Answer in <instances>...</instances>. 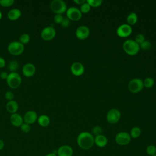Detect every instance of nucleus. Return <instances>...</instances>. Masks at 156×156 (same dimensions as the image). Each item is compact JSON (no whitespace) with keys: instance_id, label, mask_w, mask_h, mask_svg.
I'll use <instances>...</instances> for the list:
<instances>
[{"instance_id":"412c9836","label":"nucleus","mask_w":156,"mask_h":156,"mask_svg":"<svg viewBox=\"0 0 156 156\" xmlns=\"http://www.w3.org/2000/svg\"><path fill=\"white\" fill-rule=\"evenodd\" d=\"M37 122L41 127H47L50 124V118L46 115H41L38 117Z\"/></svg>"},{"instance_id":"39448f33","label":"nucleus","mask_w":156,"mask_h":156,"mask_svg":"<svg viewBox=\"0 0 156 156\" xmlns=\"http://www.w3.org/2000/svg\"><path fill=\"white\" fill-rule=\"evenodd\" d=\"M50 9L55 14H62L67 10L66 4L63 0H53L49 4Z\"/></svg>"},{"instance_id":"4c0bfd02","label":"nucleus","mask_w":156,"mask_h":156,"mask_svg":"<svg viewBox=\"0 0 156 156\" xmlns=\"http://www.w3.org/2000/svg\"><path fill=\"white\" fill-rule=\"evenodd\" d=\"M8 76H9V74L5 71H2L0 73V77L3 80H7Z\"/></svg>"},{"instance_id":"2f4dec72","label":"nucleus","mask_w":156,"mask_h":156,"mask_svg":"<svg viewBox=\"0 0 156 156\" xmlns=\"http://www.w3.org/2000/svg\"><path fill=\"white\" fill-rule=\"evenodd\" d=\"M140 48H141L143 50H149L151 48V43L149 41H144L143 43L139 44Z\"/></svg>"},{"instance_id":"6ab92c4d","label":"nucleus","mask_w":156,"mask_h":156,"mask_svg":"<svg viewBox=\"0 0 156 156\" xmlns=\"http://www.w3.org/2000/svg\"><path fill=\"white\" fill-rule=\"evenodd\" d=\"M5 108L7 111L10 113V114H13L15 113H16L18 108H19V105L18 102L15 101V100H12V101H8L6 104L5 105Z\"/></svg>"},{"instance_id":"c9c22d12","label":"nucleus","mask_w":156,"mask_h":156,"mask_svg":"<svg viewBox=\"0 0 156 156\" xmlns=\"http://www.w3.org/2000/svg\"><path fill=\"white\" fill-rule=\"evenodd\" d=\"M14 94L12 91H7L5 94H4V97H5V99L6 100H7L8 101H12L14 99Z\"/></svg>"},{"instance_id":"72a5a7b5","label":"nucleus","mask_w":156,"mask_h":156,"mask_svg":"<svg viewBox=\"0 0 156 156\" xmlns=\"http://www.w3.org/2000/svg\"><path fill=\"white\" fill-rule=\"evenodd\" d=\"M64 17L62 14H55L54 16V21L57 24H61Z\"/></svg>"},{"instance_id":"9d476101","label":"nucleus","mask_w":156,"mask_h":156,"mask_svg":"<svg viewBox=\"0 0 156 156\" xmlns=\"http://www.w3.org/2000/svg\"><path fill=\"white\" fill-rule=\"evenodd\" d=\"M121 118V113L116 108L110 109L107 114V120L110 124L117 123Z\"/></svg>"},{"instance_id":"dca6fc26","label":"nucleus","mask_w":156,"mask_h":156,"mask_svg":"<svg viewBox=\"0 0 156 156\" xmlns=\"http://www.w3.org/2000/svg\"><path fill=\"white\" fill-rule=\"evenodd\" d=\"M84 66L80 62H74L71 66V71L74 76H81L84 73Z\"/></svg>"},{"instance_id":"5701e85b","label":"nucleus","mask_w":156,"mask_h":156,"mask_svg":"<svg viewBox=\"0 0 156 156\" xmlns=\"http://www.w3.org/2000/svg\"><path fill=\"white\" fill-rule=\"evenodd\" d=\"M19 63L17 60H13L10 61L9 64H8V69L10 71V73H13V72H16L18 68H19Z\"/></svg>"},{"instance_id":"ddd939ff","label":"nucleus","mask_w":156,"mask_h":156,"mask_svg":"<svg viewBox=\"0 0 156 156\" xmlns=\"http://www.w3.org/2000/svg\"><path fill=\"white\" fill-rule=\"evenodd\" d=\"M35 66L32 63H27L22 68V73L26 77L33 76L35 74Z\"/></svg>"},{"instance_id":"e433bc0d","label":"nucleus","mask_w":156,"mask_h":156,"mask_svg":"<svg viewBox=\"0 0 156 156\" xmlns=\"http://www.w3.org/2000/svg\"><path fill=\"white\" fill-rule=\"evenodd\" d=\"M69 24H70V20L67 17H66V18H63V20L60 24L63 27H67L69 26Z\"/></svg>"},{"instance_id":"9b49d317","label":"nucleus","mask_w":156,"mask_h":156,"mask_svg":"<svg viewBox=\"0 0 156 156\" xmlns=\"http://www.w3.org/2000/svg\"><path fill=\"white\" fill-rule=\"evenodd\" d=\"M132 32V27L128 24H122L120 25L116 30V34L120 37H127L131 34Z\"/></svg>"},{"instance_id":"a19ab883","label":"nucleus","mask_w":156,"mask_h":156,"mask_svg":"<svg viewBox=\"0 0 156 156\" xmlns=\"http://www.w3.org/2000/svg\"><path fill=\"white\" fill-rule=\"evenodd\" d=\"M4 146H5L4 142L2 140H0V151L4 149Z\"/></svg>"},{"instance_id":"393cba45","label":"nucleus","mask_w":156,"mask_h":156,"mask_svg":"<svg viewBox=\"0 0 156 156\" xmlns=\"http://www.w3.org/2000/svg\"><path fill=\"white\" fill-rule=\"evenodd\" d=\"M30 37L29 34L24 33L20 35L19 41L21 43H22L23 45H24L26 44H27L30 41Z\"/></svg>"},{"instance_id":"f3484780","label":"nucleus","mask_w":156,"mask_h":156,"mask_svg":"<svg viewBox=\"0 0 156 156\" xmlns=\"http://www.w3.org/2000/svg\"><path fill=\"white\" fill-rule=\"evenodd\" d=\"M10 122L12 126L14 127H20L21 124L24 122L23 118L18 113H15L10 115Z\"/></svg>"},{"instance_id":"2eb2a0df","label":"nucleus","mask_w":156,"mask_h":156,"mask_svg":"<svg viewBox=\"0 0 156 156\" xmlns=\"http://www.w3.org/2000/svg\"><path fill=\"white\" fill-rule=\"evenodd\" d=\"M90 34V29L87 26H80L76 29V37L80 39L84 40L87 38Z\"/></svg>"},{"instance_id":"1a4fd4ad","label":"nucleus","mask_w":156,"mask_h":156,"mask_svg":"<svg viewBox=\"0 0 156 156\" xmlns=\"http://www.w3.org/2000/svg\"><path fill=\"white\" fill-rule=\"evenodd\" d=\"M66 17L71 21H79L82 18V13L80 10L76 7H71L66 11Z\"/></svg>"},{"instance_id":"f8f14e48","label":"nucleus","mask_w":156,"mask_h":156,"mask_svg":"<svg viewBox=\"0 0 156 156\" xmlns=\"http://www.w3.org/2000/svg\"><path fill=\"white\" fill-rule=\"evenodd\" d=\"M23 118L24 122L30 125L37 121L38 115L37 112L34 110H28L24 113Z\"/></svg>"},{"instance_id":"58836bf2","label":"nucleus","mask_w":156,"mask_h":156,"mask_svg":"<svg viewBox=\"0 0 156 156\" xmlns=\"http://www.w3.org/2000/svg\"><path fill=\"white\" fill-rule=\"evenodd\" d=\"M5 59L2 57H0V68H2L5 66Z\"/></svg>"},{"instance_id":"4be33fe9","label":"nucleus","mask_w":156,"mask_h":156,"mask_svg":"<svg viewBox=\"0 0 156 156\" xmlns=\"http://www.w3.org/2000/svg\"><path fill=\"white\" fill-rule=\"evenodd\" d=\"M137 21H138V16L136 13L132 12L128 15L127 17V21L128 24H129L130 26L133 25L137 22Z\"/></svg>"},{"instance_id":"6e6552de","label":"nucleus","mask_w":156,"mask_h":156,"mask_svg":"<svg viewBox=\"0 0 156 156\" xmlns=\"http://www.w3.org/2000/svg\"><path fill=\"white\" fill-rule=\"evenodd\" d=\"M56 35V31L52 26H46L41 31L40 36L43 40L50 41L54 39Z\"/></svg>"},{"instance_id":"473e14b6","label":"nucleus","mask_w":156,"mask_h":156,"mask_svg":"<svg viewBox=\"0 0 156 156\" xmlns=\"http://www.w3.org/2000/svg\"><path fill=\"white\" fill-rule=\"evenodd\" d=\"M20 129H21V130L23 132H24V133H29L30 131L31 127H30V125H29L28 124H26L25 122H23L21 124V126H20Z\"/></svg>"},{"instance_id":"7c9ffc66","label":"nucleus","mask_w":156,"mask_h":156,"mask_svg":"<svg viewBox=\"0 0 156 156\" xmlns=\"http://www.w3.org/2000/svg\"><path fill=\"white\" fill-rule=\"evenodd\" d=\"M90 5L87 2V1L83 3L82 5H81L80 6V12L81 13H88L90 10Z\"/></svg>"},{"instance_id":"4468645a","label":"nucleus","mask_w":156,"mask_h":156,"mask_svg":"<svg viewBox=\"0 0 156 156\" xmlns=\"http://www.w3.org/2000/svg\"><path fill=\"white\" fill-rule=\"evenodd\" d=\"M73 149L68 145H62L57 150V156H73Z\"/></svg>"},{"instance_id":"bb28decb","label":"nucleus","mask_w":156,"mask_h":156,"mask_svg":"<svg viewBox=\"0 0 156 156\" xmlns=\"http://www.w3.org/2000/svg\"><path fill=\"white\" fill-rule=\"evenodd\" d=\"M154 84V80L152 77H146L143 82V85L146 88H151Z\"/></svg>"},{"instance_id":"aec40b11","label":"nucleus","mask_w":156,"mask_h":156,"mask_svg":"<svg viewBox=\"0 0 156 156\" xmlns=\"http://www.w3.org/2000/svg\"><path fill=\"white\" fill-rule=\"evenodd\" d=\"M107 138L102 134L94 137V144L99 147H104L107 144Z\"/></svg>"},{"instance_id":"f257e3e1","label":"nucleus","mask_w":156,"mask_h":156,"mask_svg":"<svg viewBox=\"0 0 156 156\" xmlns=\"http://www.w3.org/2000/svg\"><path fill=\"white\" fill-rule=\"evenodd\" d=\"M77 143L79 147L83 150L91 149L94 144V137L88 132H82L77 137Z\"/></svg>"},{"instance_id":"79ce46f5","label":"nucleus","mask_w":156,"mask_h":156,"mask_svg":"<svg viewBox=\"0 0 156 156\" xmlns=\"http://www.w3.org/2000/svg\"><path fill=\"white\" fill-rule=\"evenodd\" d=\"M45 156H57V154L55 152H51L46 154Z\"/></svg>"},{"instance_id":"0eeeda50","label":"nucleus","mask_w":156,"mask_h":156,"mask_svg":"<svg viewBox=\"0 0 156 156\" xmlns=\"http://www.w3.org/2000/svg\"><path fill=\"white\" fill-rule=\"evenodd\" d=\"M131 138H132L129 133L126 132H120L116 135L115 140L118 144L120 146H126L130 143Z\"/></svg>"},{"instance_id":"b1692460","label":"nucleus","mask_w":156,"mask_h":156,"mask_svg":"<svg viewBox=\"0 0 156 156\" xmlns=\"http://www.w3.org/2000/svg\"><path fill=\"white\" fill-rule=\"evenodd\" d=\"M141 133V129L140 127H133L130 130V135L131 138H138L140 136Z\"/></svg>"},{"instance_id":"20e7f679","label":"nucleus","mask_w":156,"mask_h":156,"mask_svg":"<svg viewBox=\"0 0 156 156\" xmlns=\"http://www.w3.org/2000/svg\"><path fill=\"white\" fill-rule=\"evenodd\" d=\"M8 52L13 55L18 56L23 54L24 51V45L19 41H13L9 43L7 46Z\"/></svg>"},{"instance_id":"c85d7f7f","label":"nucleus","mask_w":156,"mask_h":156,"mask_svg":"<svg viewBox=\"0 0 156 156\" xmlns=\"http://www.w3.org/2000/svg\"><path fill=\"white\" fill-rule=\"evenodd\" d=\"M14 2V0H0V5L3 7H11Z\"/></svg>"},{"instance_id":"a211bd4d","label":"nucleus","mask_w":156,"mask_h":156,"mask_svg":"<svg viewBox=\"0 0 156 156\" xmlns=\"http://www.w3.org/2000/svg\"><path fill=\"white\" fill-rule=\"evenodd\" d=\"M21 16V11L17 8H14L10 10L7 14L8 19L10 21H16Z\"/></svg>"},{"instance_id":"c03bdc74","label":"nucleus","mask_w":156,"mask_h":156,"mask_svg":"<svg viewBox=\"0 0 156 156\" xmlns=\"http://www.w3.org/2000/svg\"><path fill=\"white\" fill-rule=\"evenodd\" d=\"M153 156H156V154H155V155H153Z\"/></svg>"},{"instance_id":"ea45409f","label":"nucleus","mask_w":156,"mask_h":156,"mask_svg":"<svg viewBox=\"0 0 156 156\" xmlns=\"http://www.w3.org/2000/svg\"><path fill=\"white\" fill-rule=\"evenodd\" d=\"M74 2L77 4H80L82 5L83 3H85L86 1L85 0H74Z\"/></svg>"},{"instance_id":"a878e982","label":"nucleus","mask_w":156,"mask_h":156,"mask_svg":"<svg viewBox=\"0 0 156 156\" xmlns=\"http://www.w3.org/2000/svg\"><path fill=\"white\" fill-rule=\"evenodd\" d=\"M146 154L149 156H153L156 154V146L152 144L149 145L146 149Z\"/></svg>"},{"instance_id":"cd10ccee","label":"nucleus","mask_w":156,"mask_h":156,"mask_svg":"<svg viewBox=\"0 0 156 156\" xmlns=\"http://www.w3.org/2000/svg\"><path fill=\"white\" fill-rule=\"evenodd\" d=\"M87 2L90 5V7H97L102 4V0H87Z\"/></svg>"},{"instance_id":"c756f323","label":"nucleus","mask_w":156,"mask_h":156,"mask_svg":"<svg viewBox=\"0 0 156 156\" xmlns=\"http://www.w3.org/2000/svg\"><path fill=\"white\" fill-rule=\"evenodd\" d=\"M102 132H103V130L101 126H96L93 127L92 129V135H95V136L101 135Z\"/></svg>"},{"instance_id":"37998d69","label":"nucleus","mask_w":156,"mask_h":156,"mask_svg":"<svg viewBox=\"0 0 156 156\" xmlns=\"http://www.w3.org/2000/svg\"><path fill=\"white\" fill-rule=\"evenodd\" d=\"M2 12L0 10V20L2 19Z\"/></svg>"},{"instance_id":"423d86ee","label":"nucleus","mask_w":156,"mask_h":156,"mask_svg":"<svg viewBox=\"0 0 156 156\" xmlns=\"http://www.w3.org/2000/svg\"><path fill=\"white\" fill-rule=\"evenodd\" d=\"M143 81L139 78L132 79L128 84L129 90L133 93H136L140 91L143 88Z\"/></svg>"},{"instance_id":"f704fd0d","label":"nucleus","mask_w":156,"mask_h":156,"mask_svg":"<svg viewBox=\"0 0 156 156\" xmlns=\"http://www.w3.org/2000/svg\"><path fill=\"white\" fill-rule=\"evenodd\" d=\"M145 40V37L144 36V35H143L142 34H138L136 35L135 37V41L138 44H141V43H143L144 41Z\"/></svg>"},{"instance_id":"f03ea898","label":"nucleus","mask_w":156,"mask_h":156,"mask_svg":"<svg viewBox=\"0 0 156 156\" xmlns=\"http://www.w3.org/2000/svg\"><path fill=\"white\" fill-rule=\"evenodd\" d=\"M124 51L130 55H134L138 54L140 51V45L133 40H126L122 45Z\"/></svg>"},{"instance_id":"7ed1b4c3","label":"nucleus","mask_w":156,"mask_h":156,"mask_svg":"<svg viewBox=\"0 0 156 156\" xmlns=\"http://www.w3.org/2000/svg\"><path fill=\"white\" fill-rule=\"evenodd\" d=\"M8 86L12 89L19 88L22 83V79L20 74L16 72L10 73L6 80Z\"/></svg>"}]
</instances>
